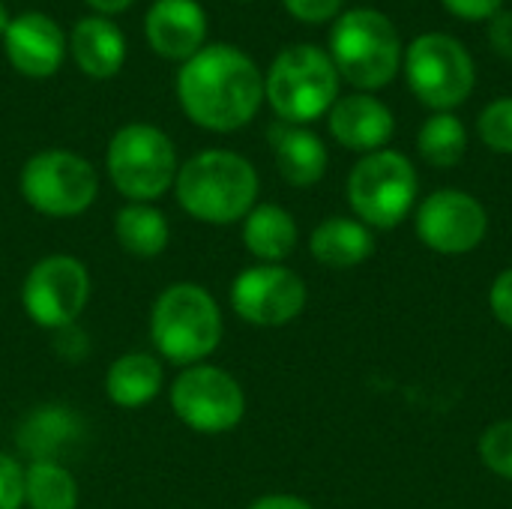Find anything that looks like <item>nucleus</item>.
<instances>
[{
	"instance_id": "12",
	"label": "nucleus",
	"mask_w": 512,
	"mask_h": 509,
	"mask_svg": "<svg viewBox=\"0 0 512 509\" xmlns=\"http://www.w3.org/2000/svg\"><path fill=\"white\" fill-rule=\"evenodd\" d=\"M414 231L426 249L459 258L483 246L489 234V213L477 195L447 186L417 204Z\"/></svg>"
},
{
	"instance_id": "6",
	"label": "nucleus",
	"mask_w": 512,
	"mask_h": 509,
	"mask_svg": "<svg viewBox=\"0 0 512 509\" xmlns=\"http://www.w3.org/2000/svg\"><path fill=\"white\" fill-rule=\"evenodd\" d=\"M354 219L372 231L399 228L420 204V174L414 162L399 150L366 153L348 174L345 183Z\"/></svg>"
},
{
	"instance_id": "33",
	"label": "nucleus",
	"mask_w": 512,
	"mask_h": 509,
	"mask_svg": "<svg viewBox=\"0 0 512 509\" xmlns=\"http://www.w3.org/2000/svg\"><path fill=\"white\" fill-rule=\"evenodd\" d=\"M489 45L504 57V60H512V12H498L492 21H489Z\"/></svg>"
},
{
	"instance_id": "25",
	"label": "nucleus",
	"mask_w": 512,
	"mask_h": 509,
	"mask_svg": "<svg viewBox=\"0 0 512 509\" xmlns=\"http://www.w3.org/2000/svg\"><path fill=\"white\" fill-rule=\"evenodd\" d=\"M417 150L432 168H456L468 153V129L453 111H435L417 132Z\"/></svg>"
},
{
	"instance_id": "9",
	"label": "nucleus",
	"mask_w": 512,
	"mask_h": 509,
	"mask_svg": "<svg viewBox=\"0 0 512 509\" xmlns=\"http://www.w3.org/2000/svg\"><path fill=\"white\" fill-rule=\"evenodd\" d=\"M405 78L411 93L432 111L459 108L477 84L474 57L450 33H423L405 51Z\"/></svg>"
},
{
	"instance_id": "16",
	"label": "nucleus",
	"mask_w": 512,
	"mask_h": 509,
	"mask_svg": "<svg viewBox=\"0 0 512 509\" xmlns=\"http://www.w3.org/2000/svg\"><path fill=\"white\" fill-rule=\"evenodd\" d=\"M144 36L159 57L186 63L204 48L207 12L198 0H153L144 15Z\"/></svg>"
},
{
	"instance_id": "19",
	"label": "nucleus",
	"mask_w": 512,
	"mask_h": 509,
	"mask_svg": "<svg viewBox=\"0 0 512 509\" xmlns=\"http://www.w3.org/2000/svg\"><path fill=\"white\" fill-rule=\"evenodd\" d=\"M69 51L75 66L96 81L114 78L126 63V36L105 15H87L72 27Z\"/></svg>"
},
{
	"instance_id": "22",
	"label": "nucleus",
	"mask_w": 512,
	"mask_h": 509,
	"mask_svg": "<svg viewBox=\"0 0 512 509\" xmlns=\"http://www.w3.org/2000/svg\"><path fill=\"white\" fill-rule=\"evenodd\" d=\"M300 243L297 219L282 204H255L243 219V246L258 264H285Z\"/></svg>"
},
{
	"instance_id": "11",
	"label": "nucleus",
	"mask_w": 512,
	"mask_h": 509,
	"mask_svg": "<svg viewBox=\"0 0 512 509\" xmlns=\"http://www.w3.org/2000/svg\"><path fill=\"white\" fill-rule=\"evenodd\" d=\"M90 270L75 255L39 258L21 282V306L42 330H63L78 324L90 303Z\"/></svg>"
},
{
	"instance_id": "5",
	"label": "nucleus",
	"mask_w": 512,
	"mask_h": 509,
	"mask_svg": "<svg viewBox=\"0 0 512 509\" xmlns=\"http://www.w3.org/2000/svg\"><path fill=\"white\" fill-rule=\"evenodd\" d=\"M339 72L318 45H291L276 54L264 75V99L282 123L306 126L339 99Z\"/></svg>"
},
{
	"instance_id": "10",
	"label": "nucleus",
	"mask_w": 512,
	"mask_h": 509,
	"mask_svg": "<svg viewBox=\"0 0 512 509\" xmlns=\"http://www.w3.org/2000/svg\"><path fill=\"white\" fill-rule=\"evenodd\" d=\"M168 399L174 417L198 435H225L246 417V393L240 381L213 363L186 366L174 378Z\"/></svg>"
},
{
	"instance_id": "13",
	"label": "nucleus",
	"mask_w": 512,
	"mask_h": 509,
	"mask_svg": "<svg viewBox=\"0 0 512 509\" xmlns=\"http://www.w3.org/2000/svg\"><path fill=\"white\" fill-rule=\"evenodd\" d=\"M306 300L303 276L285 264H255L231 282V309L252 327H285L303 315Z\"/></svg>"
},
{
	"instance_id": "28",
	"label": "nucleus",
	"mask_w": 512,
	"mask_h": 509,
	"mask_svg": "<svg viewBox=\"0 0 512 509\" xmlns=\"http://www.w3.org/2000/svg\"><path fill=\"white\" fill-rule=\"evenodd\" d=\"M24 507V465L0 453V509H21Z\"/></svg>"
},
{
	"instance_id": "15",
	"label": "nucleus",
	"mask_w": 512,
	"mask_h": 509,
	"mask_svg": "<svg viewBox=\"0 0 512 509\" xmlns=\"http://www.w3.org/2000/svg\"><path fill=\"white\" fill-rule=\"evenodd\" d=\"M87 429L75 408L48 402L27 411L15 429V447L27 462H63L84 441Z\"/></svg>"
},
{
	"instance_id": "3",
	"label": "nucleus",
	"mask_w": 512,
	"mask_h": 509,
	"mask_svg": "<svg viewBox=\"0 0 512 509\" xmlns=\"http://www.w3.org/2000/svg\"><path fill=\"white\" fill-rule=\"evenodd\" d=\"M222 309L198 282L168 285L150 309V339L156 357L171 366L207 363L222 342Z\"/></svg>"
},
{
	"instance_id": "36",
	"label": "nucleus",
	"mask_w": 512,
	"mask_h": 509,
	"mask_svg": "<svg viewBox=\"0 0 512 509\" xmlns=\"http://www.w3.org/2000/svg\"><path fill=\"white\" fill-rule=\"evenodd\" d=\"M6 27H9V12H6V6H3V0H0V36L6 33Z\"/></svg>"
},
{
	"instance_id": "26",
	"label": "nucleus",
	"mask_w": 512,
	"mask_h": 509,
	"mask_svg": "<svg viewBox=\"0 0 512 509\" xmlns=\"http://www.w3.org/2000/svg\"><path fill=\"white\" fill-rule=\"evenodd\" d=\"M477 132L489 150L512 156V96H501L480 111Z\"/></svg>"
},
{
	"instance_id": "4",
	"label": "nucleus",
	"mask_w": 512,
	"mask_h": 509,
	"mask_svg": "<svg viewBox=\"0 0 512 509\" xmlns=\"http://www.w3.org/2000/svg\"><path fill=\"white\" fill-rule=\"evenodd\" d=\"M330 60L357 93L387 87L402 69V39L396 24L369 6L348 9L330 30Z\"/></svg>"
},
{
	"instance_id": "29",
	"label": "nucleus",
	"mask_w": 512,
	"mask_h": 509,
	"mask_svg": "<svg viewBox=\"0 0 512 509\" xmlns=\"http://www.w3.org/2000/svg\"><path fill=\"white\" fill-rule=\"evenodd\" d=\"M288 15H294L303 24H327L339 18L342 0H282Z\"/></svg>"
},
{
	"instance_id": "18",
	"label": "nucleus",
	"mask_w": 512,
	"mask_h": 509,
	"mask_svg": "<svg viewBox=\"0 0 512 509\" xmlns=\"http://www.w3.org/2000/svg\"><path fill=\"white\" fill-rule=\"evenodd\" d=\"M270 147L285 183L297 189H309L324 180L330 153L327 144L312 129L294 123H276L270 126Z\"/></svg>"
},
{
	"instance_id": "2",
	"label": "nucleus",
	"mask_w": 512,
	"mask_h": 509,
	"mask_svg": "<svg viewBox=\"0 0 512 509\" xmlns=\"http://www.w3.org/2000/svg\"><path fill=\"white\" fill-rule=\"evenodd\" d=\"M261 180L255 165L225 147H210L186 159L174 180L177 204L201 225H237L258 204Z\"/></svg>"
},
{
	"instance_id": "8",
	"label": "nucleus",
	"mask_w": 512,
	"mask_h": 509,
	"mask_svg": "<svg viewBox=\"0 0 512 509\" xmlns=\"http://www.w3.org/2000/svg\"><path fill=\"white\" fill-rule=\"evenodd\" d=\"M18 192L30 210L48 219H75L99 198L96 168L72 150L48 147L33 153L18 174Z\"/></svg>"
},
{
	"instance_id": "24",
	"label": "nucleus",
	"mask_w": 512,
	"mask_h": 509,
	"mask_svg": "<svg viewBox=\"0 0 512 509\" xmlns=\"http://www.w3.org/2000/svg\"><path fill=\"white\" fill-rule=\"evenodd\" d=\"M24 504L27 509H78V483L66 462H27Z\"/></svg>"
},
{
	"instance_id": "34",
	"label": "nucleus",
	"mask_w": 512,
	"mask_h": 509,
	"mask_svg": "<svg viewBox=\"0 0 512 509\" xmlns=\"http://www.w3.org/2000/svg\"><path fill=\"white\" fill-rule=\"evenodd\" d=\"M246 509H315L306 498L300 495H264V498H255Z\"/></svg>"
},
{
	"instance_id": "17",
	"label": "nucleus",
	"mask_w": 512,
	"mask_h": 509,
	"mask_svg": "<svg viewBox=\"0 0 512 509\" xmlns=\"http://www.w3.org/2000/svg\"><path fill=\"white\" fill-rule=\"evenodd\" d=\"M327 126L336 144L366 156L390 144L396 132V117L375 93H348L339 96L330 108Z\"/></svg>"
},
{
	"instance_id": "30",
	"label": "nucleus",
	"mask_w": 512,
	"mask_h": 509,
	"mask_svg": "<svg viewBox=\"0 0 512 509\" xmlns=\"http://www.w3.org/2000/svg\"><path fill=\"white\" fill-rule=\"evenodd\" d=\"M489 306H492V315L498 318V324L512 330V267L495 276V282L489 288Z\"/></svg>"
},
{
	"instance_id": "23",
	"label": "nucleus",
	"mask_w": 512,
	"mask_h": 509,
	"mask_svg": "<svg viewBox=\"0 0 512 509\" xmlns=\"http://www.w3.org/2000/svg\"><path fill=\"white\" fill-rule=\"evenodd\" d=\"M114 237L123 252H129L135 258H156L168 249L171 228L159 207L126 201L114 213Z\"/></svg>"
},
{
	"instance_id": "14",
	"label": "nucleus",
	"mask_w": 512,
	"mask_h": 509,
	"mask_svg": "<svg viewBox=\"0 0 512 509\" xmlns=\"http://www.w3.org/2000/svg\"><path fill=\"white\" fill-rule=\"evenodd\" d=\"M3 51L12 69L24 78H51L69 51V36L63 27L45 15V12H21L9 18V27L3 33Z\"/></svg>"
},
{
	"instance_id": "1",
	"label": "nucleus",
	"mask_w": 512,
	"mask_h": 509,
	"mask_svg": "<svg viewBox=\"0 0 512 509\" xmlns=\"http://www.w3.org/2000/svg\"><path fill=\"white\" fill-rule=\"evenodd\" d=\"M177 102L195 126L222 135L237 132L264 105V75L246 51L225 42L204 45L180 63Z\"/></svg>"
},
{
	"instance_id": "20",
	"label": "nucleus",
	"mask_w": 512,
	"mask_h": 509,
	"mask_svg": "<svg viewBox=\"0 0 512 509\" xmlns=\"http://www.w3.org/2000/svg\"><path fill=\"white\" fill-rule=\"evenodd\" d=\"M309 252L321 267L330 270H351L372 258L375 237L372 228H366L354 216H327L315 225L309 237Z\"/></svg>"
},
{
	"instance_id": "27",
	"label": "nucleus",
	"mask_w": 512,
	"mask_h": 509,
	"mask_svg": "<svg viewBox=\"0 0 512 509\" xmlns=\"http://www.w3.org/2000/svg\"><path fill=\"white\" fill-rule=\"evenodd\" d=\"M477 453H480V462L486 465V471L512 483V420L492 423L480 435Z\"/></svg>"
},
{
	"instance_id": "35",
	"label": "nucleus",
	"mask_w": 512,
	"mask_h": 509,
	"mask_svg": "<svg viewBox=\"0 0 512 509\" xmlns=\"http://www.w3.org/2000/svg\"><path fill=\"white\" fill-rule=\"evenodd\" d=\"M132 3H135V0H87V6H90L96 15H105V18H108V15H120V12L129 9Z\"/></svg>"
},
{
	"instance_id": "31",
	"label": "nucleus",
	"mask_w": 512,
	"mask_h": 509,
	"mask_svg": "<svg viewBox=\"0 0 512 509\" xmlns=\"http://www.w3.org/2000/svg\"><path fill=\"white\" fill-rule=\"evenodd\" d=\"M54 351H57L66 363H81V360L90 354L87 333H84L78 324L63 327V330H54Z\"/></svg>"
},
{
	"instance_id": "32",
	"label": "nucleus",
	"mask_w": 512,
	"mask_h": 509,
	"mask_svg": "<svg viewBox=\"0 0 512 509\" xmlns=\"http://www.w3.org/2000/svg\"><path fill=\"white\" fill-rule=\"evenodd\" d=\"M441 3L462 21H492L504 6V0H441Z\"/></svg>"
},
{
	"instance_id": "7",
	"label": "nucleus",
	"mask_w": 512,
	"mask_h": 509,
	"mask_svg": "<svg viewBox=\"0 0 512 509\" xmlns=\"http://www.w3.org/2000/svg\"><path fill=\"white\" fill-rule=\"evenodd\" d=\"M105 171L126 201L153 204L174 189L180 171L177 147L153 123H126L108 141Z\"/></svg>"
},
{
	"instance_id": "21",
	"label": "nucleus",
	"mask_w": 512,
	"mask_h": 509,
	"mask_svg": "<svg viewBox=\"0 0 512 509\" xmlns=\"http://www.w3.org/2000/svg\"><path fill=\"white\" fill-rule=\"evenodd\" d=\"M165 387V363L156 354L129 351L120 354L105 372V393L111 405L123 411H138L150 405Z\"/></svg>"
}]
</instances>
